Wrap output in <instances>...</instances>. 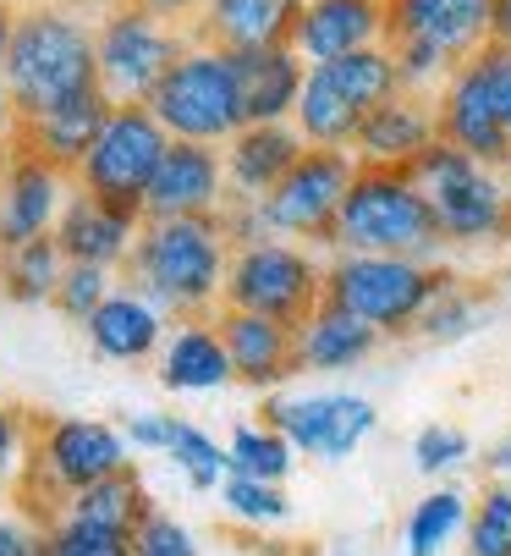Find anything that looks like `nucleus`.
<instances>
[{
  "label": "nucleus",
  "instance_id": "obj_1",
  "mask_svg": "<svg viewBox=\"0 0 511 556\" xmlns=\"http://www.w3.org/2000/svg\"><path fill=\"white\" fill-rule=\"evenodd\" d=\"M231 237L220 215H165L143 220L132 260L122 265V287L159 303L170 320H209L226 298Z\"/></svg>",
  "mask_w": 511,
  "mask_h": 556
},
{
  "label": "nucleus",
  "instance_id": "obj_2",
  "mask_svg": "<svg viewBox=\"0 0 511 556\" xmlns=\"http://www.w3.org/2000/svg\"><path fill=\"white\" fill-rule=\"evenodd\" d=\"M0 84H7L12 105L23 122L72 105L82 94L100 89V34L61 12V7H34L17 12L12 45H7V66H0Z\"/></svg>",
  "mask_w": 511,
  "mask_h": 556
},
{
  "label": "nucleus",
  "instance_id": "obj_3",
  "mask_svg": "<svg viewBox=\"0 0 511 556\" xmlns=\"http://www.w3.org/2000/svg\"><path fill=\"white\" fill-rule=\"evenodd\" d=\"M335 254H401V260H440L446 231L430 210L407 166H358L341 215L330 226Z\"/></svg>",
  "mask_w": 511,
  "mask_h": 556
},
{
  "label": "nucleus",
  "instance_id": "obj_4",
  "mask_svg": "<svg viewBox=\"0 0 511 556\" xmlns=\"http://www.w3.org/2000/svg\"><path fill=\"white\" fill-rule=\"evenodd\" d=\"M451 270L440 260H401V254H335L324 265V303L358 314L385 342L412 337L423 308L440 298Z\"/></svg>",
  "mask_w": 511,
  "mask_h": 556
},
{
  "label": "nucleus",
  "instance_id": "obj_5",
  "mask_svg": "<svg viewBox=\"0 0 511 556\" xmlns=\"http://www.w3.org/2000/svg\"><path fill=\"white\" fill-rule=\"evenodd\" d=\"M132 468V446L122 435V425L111 419H39V441H34V463H28V480L17 491L23 507H34L44 523L61 518V507L89 491L111 473Z\"/></svg>",
  "mask_w": 511,
  "mask_h": 556
},
{
  "label": "nucleus",
  "instance_id": "obj_6",
  "mask_svg": "<svg viewBox=\"0 0 511 556\" xmlns=\"http://www.w3.org/2000/svg\"><path fill=\"white\" fill-rule=\"evenodd\" d=\"M418 188L430 193V210L446 231V249L473 243H511V182L495 166H478L457 143L435 138L430 149L407 166Z\"/></svg>",
  "mask_w": 511,
  "mask_h": 556
},
{
  "label": "nucleus",
  "instance_id": "obj_7",
  "mask_svg": "<svg viewBox=\"0 0 511 556\" xmlns=\"http://www.w3.org/2000/svg\"><path fill=\"white\" fill-rule=\"evenodd\" d=\"M149 111L159 116V127L170 138L188 143H231L247 127V105H242V84H237V61L231 50L215 45H188L170 72L159 77V89L149 94Z\"/></svg>",
  "mask_w": 511,
  "mask_h": 556
},
{
  "label": "nucleus",
  "instance_id": "obj_8",
  "mask_svg": "<svg viewBox=\"0 0 511 556\" xmlns=\"http://www.w3.org/2000/svg\"><path fill=\"white\" fill-rule=\"evenodd\" d=\"M401 89L396 77V55L391 45H369V50H353L341 61H319L308 66L303 77V100H297V132L319 149H353L363 116L391 100Z\"/></svg>",
  "mask_w": 511,
  "mask_h": 556
},
{
  "label": "nucleus",
  "instance_id": "obj_9",
  "mask_svg": "<svg viewBox=\"0 0 511 556\" xmlns=\"http://www.w3.org/2000/svg\"><path fill=\"white\" fill-rule=\"evenodd\" d=\"M165 149H170V132L159 127V116L149 105H116L105 116L94 149L72 172V182L82 193H94L100 204L143 220V199H149V182L165 161Z\"/></svg>",
  "mask_w": 511,
  "mask_h": 556
},
{
  "label": "nucleus",
  "instance_id": "obj_10",
  "mask_svg": "<svg viewBox=\"0 0 511 556\" xmlns=\"http://www.w3.org/2000/svg\"><path fill=\"white\" fill-rule=\"evenodd\" d=\"M319 303H324V265L303 243L265 237V243L231 249L220 308H247V314H270V320L303 326Z\"/></svg>",
  "mask_w": 511,
  "mask_h": 556
},
{
  "label": "nucleus",
  "instance_id": "obj_11",
  "mask_svg": "<svg viewBox=\"0 0 511 556\" xmlns=\"http://www.w3.org/2000/svg\"><path fill=\"white\" fill-rule=\"evenodd\" d=\"M94 34H100V89L116 105H149V94L159 89V77L170 72V61L188 50V39L165 17L143 12L138 0L116 7Z\"/></svg>",
  "mask_w": 511,
  "mask_h": 556
},
{
  "label": "nucleus",
  "instance_id": "obj_12",
  "mask_svg": "<svg viewBox=\"0 0 511 556\" xmlns=\"http://www.w3.org/2000/svg\"><path fill=\"white\" fill-rule=\"evenodd\" d=\"M358 177V154L353 149H319L308 143L303 161L259 199V215L270 226V237H308V243H330V226L341 215Z\"/></svg>",
  "mask_w": 511,
  "mask_h": 556
},
{
  "label": "nucleus",
  "instance_id": "obj_13",
  "mask_svg": "<svg viewBox=\"0 0 511 556\" xmlns=\"http://www.w3.org/2000/svg\"><path fill=\"white\" fill-rule=\"evenodd\" d=\"M265 425L281 430L297 457H319V463H341L353 457L374 425H380V408L358 391H308V396H270L265 403Z\"/></svg>",
  "mask_w": 511,
  "mask_h": 556
},
{
  "label": "nucleus",
  "instance_id": "obj_14",
  "mask_svg": "<svg viewBox=\"0 0 511 556\" xmlns=\"http://www.w3.org/2000/svg\"><path fill=\"white\" fill-rule=\"evenodd\" d=\"M72 188H77L72 172H61L55 161H44V154L17 143L7 161H0V254L34 243V237H50Z\"/></svg>",
  "mask_w": 511,
  "mask_h": 556
},
{
  "label": "nucleus",
  "instance_id": "obj_15",
  "mask_svg": "<svg viewBox=\"0 0 511 556\" xmlns=\"http://www.w3.org/2000/svg\"><path fill=\"white\" fill-rule=\"evenodd\" d=\"M435 116H440V138L457 143L462 154H473L478 166L511 172V127L484 84V72L473 66V55L446 77V89L435 94Z\"/></svg>",
  "mask_w": 511,
  "mask_h": 556
},
{
  "label": "nucleus",
  "instance_id": "obj_16",
  "mask_svg": "<svg viewBox=\"0 0 511 556\" xmlns=\"http://www.w3.org/2000/svg\"><path fill=\"white\" fill-rule=\"evenodd\" d=\"M226 149L220 143H188L170 138L165 161L149 182L143 199V220H165V215H220L226 210Z\"/></svg>",
  "mask_w": 511,
  "mask_h": 556
},
{
  "label": "nucleus",
  "instance_id": "obj_17",
  "mask_svg": "<svg viewBox=\"0 0 511 556\" xmlns=\"http://www.w3.org/2000/svg\"><path fill=\"white\" fill-rule=\"evenodd\" d=\"M495 0H385V45H435L457 66L489 45Z\"/></svg>",
  "mask_w": 511,
  "mask_h": 556
},
{
  "label": "nucleus",
  "instance_id": "obj_18",
  "mask_svg": "<svg viewBox=\"0 0 511 556\" xmlns=\"http://www.w3.org/2000/svg\"><path fill=\"white\" fill-rule=\"evenodd\" d=\"M215 326H220V337H226L237 386L276 391L281 380L303 375V369H297V326L270 320V314H247V308H220Z\"/></svg>",
  "mask_w": 511,
  "mask_h": 556
},
{
  "label": "nucleus",
  "instance_id": "obj_19",
  "mask_svg": "<svg viewBox=\"0 0 511 556\" xmlns=\"http://www.w3.org/2000/svg\"><path fill=\"white\" fill-rule=\"evenodd\" d=\"M303 149L308 138L297 132V122H247L226 143V204H259L303 161Z\"/></svg>",
  "mask_w": 511,
  "mask_h": 556
},
{
  "label": "nucleus",
  "instance_id": "obj_20",
  "mask_svg": "<svg viewBox=\"0 0 511 556\" xmlns=\"http://www.w3.org/2000/svg\"><path fill=\"white\" fill-rule=\"evenodd\" d=\"M308 0H204V12L193 23V45L215 50H276L297 39Z\"/></svg>",
  "mask_w": 511,
  "mask_h": 556
},
{
  "label": "nucleus",
  "instance_id": "obj_21",
  "mask_svg": "<svg viewBox=\"0 0 511 556\" xmlns=\"http://www.w3.org/2000/svg\"><path fill=\"white\" fill-rule=\"evenodd\" d=\"M435 138H440L435 100L396 89L391 100H380V105L363 116V127H358V138H353V154H358V166H412Z\"/></svg>",
  "mask_w": 511,
  "mask_h": 556
},
{
  "label": "nucleus",
  "instance_id": "obj_22",
  "mask_svg": "<svg viewBox=\"0 0 511 556\" xmlns=\"http://www.w3.org/2000/svg\"><path fill=\"white\" fill-rule=\"evenodd\" d=\"M82 337H89V348L111 364H143V358H159L165 337H170V314L159 303H149L143 292L132 287H116L94 314L89 326H82Z\"/></svg>",
  "mask_w": 511,
  "mask_h": 556
},
{
  "label": "nucleus",
  "instance_id": "obj_23",
  "mask_svg": "<svg viewBox=\"0 0 511 556\" xmlns=\"http://www.w3.org/2000/svg\"><path fill=\"white\" fill-rule=\"evenodd\" d=\"M138 215H122L111 204H100L94 193L72 188L61 220H55V243L72 265H105V270H122L132 260V243H138Z\"/></svg>",
  "mask_w": 511,
  "mask_h": 556
},
{
  "label": "nucleus",
  "instance_id": "obj_24",
  "mask_svg": "<svg viewBox=\"0 0 511 556\" xmlns=\"http://www.w3.org/2000/svg\"><path fill=\"white\" fill-rule=\"evenodd\" d=\"M369 45H385V0H308L292 39V50L308 66L341 61Z\"/></svg>",
  "mask_w": 511,
  "mask_h": 556
},
{
  "label": "nucleus",
  "instance_id": "obj_25",
  "mask_svg": "<svg viewBox=\"0 0 511 556\" xmlns=\"http://www.w3.org/2000/svg\"><path fill=\"white\" fill-rule=\"evenodd\" d=\"M159 386L165 391H182V396H204V391H226L237 386V369H231V353H226V337L209 320H177L159 348Z\"/></svg>",
  "mask_w": 511,
  "mask_h": 556
},
{
  "label": "nucleus",
  "instance_id": "obj_26",
  "mask_svg": "<svg viewBox=\"0 0 511 556\" xmlns=\"http://www.w3.org/2000/svg\"><path fill=\"white\" fill-rule=\"evenodd\" d=\"M385 348V337L374 326H363L358 314L319 303L308 320L297 326V369L303 375H341V369H358Z\"/></svg>",
  "mask_w": 511,
  "mask_h": 556
},
{
  "label": "nucleus",
  "instance_id": "obj_27",
  "mask_svg": "<svg viewBox=\"0 0 511 556\" xmlns=\"http://www.w3.org/2000/svg\"><path fill=\"white\" fill-rule=\"evenodd\" d=\"M231 61H237V84H242L247 122H292V116H297L308 61H303L292 45H276V50H237Z\"/></svg>",
  "mask_w": 511,
  "mask_h": 556
},
{
  "label": "nucleus",
  "instance_id": "obj_28",
  "mask_svg": "<svg viewBox=\"0 0 511 556\" xmlns=\"http://www.w3.org/2000/svg\"><path fill=\"white\" fill-rule=\"evenodd\" d=\"M111 111H116V100H111L105 89H94V94H82V100H72V105H55V111L23 122L17 143L34 149V154H44V161H55L61 172H77L82 154L94 149V138H100V127H105Z\"/></svg>",
  "mask_w": 511,
  "mask_h": 556
},
{
  "label": "nucleus",
  "instance_id": "obj_29",
  "mask_svg": "<svg viewBox=\"0 0 511 556\" xmlns=\"http://www.w3.org/2000/svg\"><path fill=\"white\" fill-rule=\"evenodd\" d=\"M66 265H72V260L61 254L55 231H50V237H34V243L0 254V292H7L12 303H23V308H39V303L55 298Z\"/></svg>",
  "mask_w": 511,
  "mask_h": 556
},
{
  "label": "nucleus",
  "instance_id": "obj_30",
  "mask_svg": "<svg viewBox=\"0 0 511 556\" xmlns=\"http://www.w3.org/2000/svg\"><path fill=\"white\" fill-rule=\"evenodd\" d=\"M468 518H473V502L468 491L457 485H435L430 496H418L407 523H401V545L407 556H440L457 534H468Z\"/></svg>",
  "mask_w": 511,
  "mask_h": 556
},
{
  "label": "nucleus",
  "instance_id": "obj_31",
  "mask_svg": "<svg viewBox=\"0 0 511 556\" xmlns=\"http://www.w3.org/2000/svg\"><path fill=\"white\" fill-rule=\"evenodd\" d=\"M61 513L89 518V523H111V529H132V534H138V523L154 513V502H149L143 473H138V468H122V473H111V480H100V485H89V491H77Z\"/></svg>",
  "mask_w": 511,
  "mask_h": 556
},
{
  "label": "nucleus",
  "instance_id": "obj_32",
  "mask_svg": "<svg viewBox=\"0 0 511 556\" xmlns=\"http://www.w3.org/2000/svg\"><path fill=\"white\" fill-rule=\"evenodd\" d=\"M226 463H231V473H247V480H276V485H286V473L297 468V446L259 419V425H237V430H231Z\"/></svg>",
  "mask_w": 511,
  "mask_h": 556
},
{
  "label": "nucleus",
  "instance_id": "obj_33",
  "mask_svg": "<svg viewBox=\"0 0 511 556\" xmlns=\"http://www.w3.org/2000/svg\"><path fill=\"white\" fill-rule=\"evenodd\" d=\"M215 496H220L226 518H237V523H247V529H270V523H286V518H292V496H286V485H276V480L226 473Z\"/></svg>",
  "mask_w": 511,
  "mask_h": 556
},
{
  "label": "nucleus",
  "instance_id": "obj_34",
  "mask_svg": "<svg viewBox=\"0 0 511 556\" xmlns=\"http://www.w3.org/2000/svg\"><path fill=\"white\" fill-rule=\"evenodd\" d=\"M165 457L182 468V480H188L199 496H215V491H220V480L231 473L226 446H220L204 425H193V419H177V441H170V452H165Z\"/></svg>",
  "mask_w": 511,
  "mask_h": 556
},
{
  "label": "nucleus",
  "instance_id": "obj_35",
  "mask_svg": "<svg viewBox=\"0 0 511 556\" xmlns=\"http://www.w3.org/2000/svg\"><path fill=\"white\" fill-rule=\"evenodd\" d=\"M39 441V414L23 403H0V502H17Z\"/></svg>",
  "mask_w": 511,
  "mask_h": 556
},
{
  "label": "nucleus",
  "instance_id": "obj_36",
  "mask_svg": "<svg viewBox=\"0 0 511 556\" xmlns=\"http://www.w3.org/2000/svg\"><path fill=\"white\" fill-rule=\"evenodd\" d=\"M44 556H132V529H111V523L61 513V518H50Z\"/></svg>",
  "mask_w": 511,
  "mask_h": 556
},
{
  "label": "nucleus",
  "instance_id": "obj_37",
  "mask_svg": "<svg viewBox=\"0 0 511 556\" xmlns=\"http://www.w3.org/2000/svg\"><path fill=\"white\" fill-rule=\"evenodd\" d=\"M478 314H484V298L473 287H462V276H451L440 287V298L423 308V320H418L412 337H423V342H462L468 331H478Z\"/></svg>",
  "mask_w": 511,
  "mask_h": 556
},
{
  "label": "nucleus",
  "instance_id": "obj_38",
  "mask_svg": "<svg viewBox=\"0 0 511 556\" xmlns=\"http://www.w3.org/2000/svg\"><path fill=\"white\" fill-rule=\"evenodd\" d=\"M111 292H116V270H105V265H66V276H61V287H55V298H50V308L61 314V320H72V326H89V314H94Z\"/></svg>",
  "mask_w": 511,
  "mask_h": 556
},
{
  "label": "nucleus",
  "instance_id": "obj_39",
  "mask_svg": "<svg viewBox=\"0 0 511 556\" xmlns=\"http://www.w3.org/2000/svg\"><path fill=\"white\" fill-rule=\"evenodd\" d=\"M468 556H511V485H489L468 518Z\"/></svg>",
  "mask_w": 511,
  "mask_h": 556
},
{
  "label": "nucleus",
  "instance_id": "obj_40",
  "mask_svg": "<svg viewBox=\"0 0 511 556\" xmlns=\"http://www.w3.org/2000/svg\"><path fill=\"white\" fill-rule=\"evenodd\" d=\"M468 457H473V441L457 425H423L412 435V463H418V473H430V480H446V473H457Z\"/></svg>",
  "mask_w": 511,
  "mask_h": 556
},
{
  "label": "nucleus",
  "instance_id": "obj_41",
  "mask_svg": "<svg viewBox=\"0 0 511 556\" xmlns=\"http://www.w3.org/2000/svg\"><path fill=\"white\" fill-rule=\"evenodd\" d=\"M132 556H204V545H199V534H193L177 513L154 507V513L138 523V534H132Z\"/></svg>",
  "mask_w": 511,
  "mask_h": 556
},
{
  "label": "nucleus",
  "instance_id": "obj_42",
  "mask_svg": "<svg viewBox=\"0 0 511 556\" xmlns=\"http://www.w3.org/2000/svg\"><path fill=\"white\" fill-rule=\"evenodd\" d=\"M50 523L23 507V502H0V556H44Z\"/></svg>",
  "mask_w": 511,
  "mask_h": 556
},
{
  "label": "nucleus",
  "instance_id": "obj_43",
  "mask_svg": "<svg viewBox=\"0 0 511 556\" xmlns=\"http://www.w3.org/2000/svg\"><path fill=\"white\" fill-rule=\"evenodd\" d=\"M177 419H182V414H127V419H122V435H127L132 452L165 457L170 441H177Z\"/></svg>",
  "mask_w": 511,
  "mask_h": 556
},
{
  "label": "nucleus",
  "instance_id": "obj_44",
  "mask_svg": "<svg viewBox=\"0 0 511 556\" xmlns=\"http://www.w3.org/2000/svg\"><path fill=\"white\" fill-rule=\"evenodd\" d=\"M473 66L484 72V84H489V94H495V105H500V116H506V127H511V45L489 39V45L473 55Z\"/></svg>",
  "mask_w": 511,
  "mask_h": 556
},
{
  "label": "nucleus",
  "instance_id": "obj_45",
  "mask_svg": "<svg viewBox=\"0 0 511 556\" xmlns=\"http://www.w3.org/2000/svg\"><path fill=\"white\" fill-rule=\"evenodd\" d=\"M17 132H23V116H17V105H12V94H7V84H0V161L17 149Z\"/></svg>",
  "mask_w": 511,
  "mask_h": 556
},
{
  "label": "nucleus",
  "instance_id": "obj_46",
  "mask_svg": "<svg viewBox=\"0 0 511 556\" xmlns=\"http://www.w3.org/2000/svg\"><path fill=\"white\" fill-rule=\"evenodd\" d=\"M143 12H154V17H165V23H182V17H199L204 12V0H138Z\"/></svg>",
  "mask_w": 511,
  "mask_h": 556
},
{
  "label": "nucleus",
  "instance_id": "obj_47",
  "mask_svg": "<svg viewBox=\"0 0 511 556\" xmlns=\"http://www.w3.org/2000/svg\"><path fill=\"white\" fill-rule=\"evenodd\" d=\"M489 39L511 45V0H495V7H489Z\"/></svg>",
  "mask_w": 511,
  "mask_h": 556
},
{
  "label": "nucleus",
  "instance_id": "obj_48",
  "mask_svg": "<svg viewBox=\"0 0 511 556\" xmlns=\"http://www.w3.org/2000/svg\"><path fill=\"white\" fill-rule=\"evenodd\" d=\"M484 468H489V473H495V480H500V473H511V435H506V441H495V446H489V457H484Z\"/></svg>",
  "mask_w": 511,
  "mask_h": 556
},
{
  "label": "nucleus",
  "instance_id": "obj_49",
  "mask_svg": "<svg viewBox=\"0 0 511 556\" xmlns=\"http://www.w3.org/2000/svg\"><path fill=\"white\" fill-rule=\"evenodd\" d=\"M12 28H17V12H12V0H0V66H7V45H12Z\"/></svg>",
  "mask_w": 511,
  "mask_h": 556
},
{
  "label": "nucleus",
  "instance_id": "obj_50",
  "mask_svg": "<svg viewBox=\"0 0 511 556\" xmlns=\"http://www.w3.org/2000/svg\"><path fill=\"white\" fill-rule=\"evenodd\" d=\"M506 182H511V172H506Z\"/></svg>",
  "mask_w": 511,
  "mask_h": 556
}]
</instances>
